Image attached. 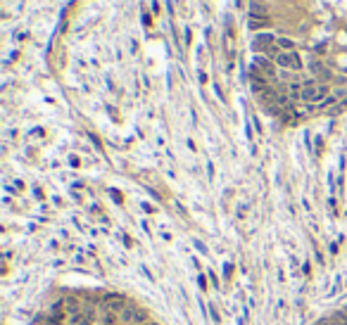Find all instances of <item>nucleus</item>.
Instances as JSON below:
<instances>
[{
  "label": "nucleus",
  "instance_id": "1",
  "mask_svg": "<svg viewBox=\"0 0 347 325\" xmlns=\"http://www.w3.org/2000/svg\"><path fill=\"white\" fill-rule=\"evenodd\" d=\"M326 95H328V88H326L324 83H314V81L305 83L300 90V98L305 102H321Z\"/></svg>",
  "mask_w": 347,
  "mask_h": 325
},
{
  "label": "nucleus",
  "instance_id": "2",
  "mask_svg": "<svg viewBox=\"0 0 347 325\" xmlns=\"http://www.w3.org/2000/svg\"><path fill=\"white\" fill-rule=\"evenodd\" d=\"M276 64L278 67H283V69H290V71L302 69V60L295 50H281V53L276 55Z\"/></svg>",
  "mask_w": 347,
  "mask_h": 325
}]
</instances>
